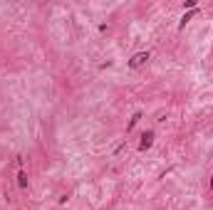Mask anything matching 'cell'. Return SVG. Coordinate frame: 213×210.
Listing matches in <instances>:
<instances>
[{"mask_svg": "<svg viewBox=\"0 0 213 210\" xmlns=\"http://www.w3.org/2000/svg\"><path fill=\"white\" fill-rule=\"evenodd\" d=\"M146 60H149V55H146V52H139V55H136V57H134L129 64H131V67H139V64H144Z\"/></svg>", "mask_w": 213, "mask_h": 210, "instance_id": "6da1fadb", "label": "cell"}, {"mask_svg": "<svg viewBox=\"0 0 213 210\" xmlns=\"http://www.w3.org/2000/svg\"><path fill=\"white\" fill-rule=\"evenodd\" d=\"M17 185H20V188H25V185H27V175H25V173L17 175Z\"/></svg>", "mask_w": 213, "mask_h": 210, "instance_id": "3957f363", "label": "cell"}, {"mask_svg": "<svg viewBox=\"0 0 213 210\" xmlns=\"http://www.w3.org/2000/svg\"><path fill=\"white\" fill-rule=\"evenodd\" d=\"M151 139H154V136H151V134H144V141H141V148H149V146H151Z\"/></svg>", "mask_w": 213, "mask_h": 210, "instance_id": "7a4b0ae2", "label": "cell"}]
</instances>
